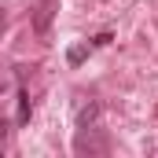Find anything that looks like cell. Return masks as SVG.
<instances>
[{"mask_svg":"<svg viewBox=\"0 0 158 158\" xmlns=\"http://www.w3.org/2000/svg\"><path fill=\"white\" fill-rule=\"evenodd\" d=\"M92 132H96V129H77V143H74L77 155H85V151H88V155H92V151H96V155L107 151V140H103V136H92Z\"/></svg>","mask_w":158,"mask_h":158,"instance_id":"1","label":"cell"},{"mask_svg":"<svg viewBox=\"0 0 158 158\" xmlns=\"http://www.w3.org/2000/svg\"><path fill=\"white\" fill-rule=\"evenodd\" d=\"M52 19H55V0H44V4L37 7V15H33V33L44 37V33L52 30Z\"/></svg>","mask_w":158,"mask_h":158,"instance_id":"2","label":"cell"},{"mask_svg":"<svg viewBox=\"0 0 158 158\" xmlns=\"http://www.w3.org/2000/svg\"><path fill=\"white\" fill-rule=\"evenodd\" d=\"M99 114H103L99 103H85L77 110V129H96V125H99Z\"/></svg>","mask_w":158,"mask_h":158,"instance_id":"3","label":"cell"},{"mask_svg":"<svg viewBox=\"0 0 158 158\" xmlns=\"http://www.w3.org/2000/svg\"><path fill=\"white\" fill-rule=\"evenodd\" d=\"M33 114V103H30V92L26 88H19V125H26Z\"/></svg>","mask_w":158,"mask_h":158,"instance_id":"4","label":"cell"},{"mask_svg":"<svg viewBox=\"0 0 158 158\" xmlns=\"http://www.w3.org/2000/svg\"><path fill=\"white\" fill-rule=\"evenodd\" d=\"M85 59H88V44H74V48L66 52V63H70V66H81Z\"/></svg>","mask_w":158,"mask_h":158,"instance_id":"5","label":"cell"},{"mask_svg":"<svg viewBox=\"0 0 158 158\" xmlns=\"http://www.w3.org/2000/svg\"><path fill=\"white\" fill-rule=\"evenodd\" d=\"M110 40H114V37H110V33H99V37L92 40V44H96V48H103V44H110Z\"/></svg>","mask_w":158,"mask_h":158,"instance_id":"6","label":"cell"}]
</instances>
